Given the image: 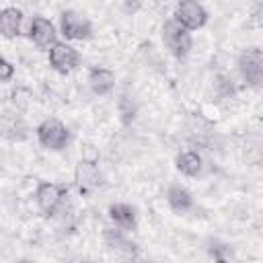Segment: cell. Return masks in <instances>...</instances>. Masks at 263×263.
<instances>
[{
	"instance_id": "cell-1",
	"label": "cell",
	"mask_w": 263,
	"mask_h": 263,
	"mask_svg": "<svg viewBox=\"0 0 263 263\" xmlns=\"http://www.w3.org/2000/svg\"><path fill=\"white\" fill-rule=\"evenodd\" d=\"M160 37H162V43L166 47V51L177 58V60H185L191 49H193V37H191V31L185 29L181 23H177L175 18H168L162 23L160 27Z\"/></svg>"
},
{
	"instance_id": "cell-11",
	"label": "cell",
	"mask_w": 263,
	"mask_h": 263,
	"mask_svg": "<svg viewBox=\"0 0 263 263\" xmlns=\"http://www.w3.org/2000/svg\"><path fill=\"white\" fill-rule=\"evenodd\" d=\"M88 88L97 97H105L115 88V72L105 66H92L88 70Z\"/></svg>"
},
{
	"instance_id": "cell-2",
	"label": "cell",
	"mask_w": 263,
	"mask_h": 263,
	"mask_svg": "<svg viewBox=\"0 0 263 263\" xmlns=\"http://www.w3.org/2000/svg\"><path fill=\"white\" fill-rule=\"evenodd\" d=\"M35 136H37V142L41 144V148L51 150V152H62V150H66L68 144H70V140H72V134H70L68 125L62 123V121L55 119V117L43 119V121L37 125Z\"/></svg>"
},
{
	"instance_id": "cell-16",
	"label": "cell",
	"mask_w": 263,
	"mask_h": 263,
	"mask_svg": "<svg viewBox=\"0 0 263 263\" xmlns=\"http://www.w3.org/2000/svg\"><path fill=\"white\" fill-rule=\"evenodd\" d=\"M208 253L214 261H232V259H236L232 247H228V245H212L208 249Z\"/></svg>"
},
{
	"instance_id": "cell-3",
	"label": "cell",
	"mask_w": 263,
	"mask_h": 263,
	"mask_svg": "<svg viewBox=\"0 0 263 263\" xmlns=\"http://www.w3.org/2000/svg\"><path fill=\"white\" fill-rule=\"evenodd\" d=\"M68 197V187L60 185V183H51V181H39L37 189H35V203L39 208V212L45 218L55 216L62 208L64 201Z\"/></svg>"
},
{
	"instance_id": "cell-6",
	"label": "cell",
	"mask_w": 263,
	"mask_h": 263,
	"mask_svg": "<svg viewBox=\"0 0 263 263\" xmlns=\"http://www.w3.org/2000/svg\"><path fill=\"white\" fill-rule=\"evenodd\" d=\"M173 18L189 31H197V29L205 27L210 14H208L205 6L199 0H179L177 6H175Z\"/></svg>"
},
{
	"instance_id": "cell-17",
	"label": "cell",
	"mask_w": 263,
	"mask_h": 263,
	"mask_svg": "<svg viewBox=\"0 0 263 263\" xmlns=\"http://www.w3.org/2000/svg\"><path fill=\"white\" fill-rule=\"evenodd\" d=\"M14 66H12V62L8 60V58H2L0 60V82H10L12 80V76H14Z\"/></svg>"
},
{
	"instance_id": "cell-13",
	"label": "cell",
	"mask_w": 263,
	"mask_h": 263,
	"mask_svg": "<svg viewBox=\"0 0 263 263\" xmlns=\"http://www.w3.org/2000/svg\"><path fill=\"white\" fill-rule=\"evenodd\" d=\"M23 21L25 14L16 6H6L0 12V33L4 39H16L23 35Z\"/></svg>"
},
{
	"instance_id": "cell-8",
	"label": "cell",
	"mask_w": 263,
	"mask_h": 263,
	"mask_svg": "<svg viewBox=\"0 0 263 263\" xmlns=\"http://www.w3.org/2000/svg\"><path fill=\"white\" fill-rule=\"evenodd\" d=\"M103 242L111 253H115L123 259H138L140 257L138 242L132 240L127 230H123V228H117V226L115 228H105L103 230Z\"/></svg>"
},
{
	"instance_id": "cell-12",
	"label": "cell",
	"mask_w": 263,
	"mask_h": 263,
	"mask_svg": "<svg viewBox=\"0 0 263 263\" xmlns=\"http://www.w3.org/2000/svg\"><path fill=\"white\" fill-rule=\"evenodd\" d=\"M107 216H109V220H111L117 228H123V230H127V232H132V230L138 228V212H136V208L129 205V203H123V201L111 203L109 210H107Z\"/></svg>"
},
{
	"instance_id": "cell-14",
	"label": "cell",
	"mask_w": 263,
	"mask_h": 263,
	"mask_svg": "<svg viewBox=\"0 0 263 263\" xmlns=\"http://www.w3.org/2000/svg\"><path fill=\"white\" fill-rule=\"evenodd\" d=\"M166 203L175 214H187L193 208V197L183 185L171 183L166 187Z\"/></svg>"
},
{
	"instance_id": "cell-7",
	"label": "cell",
	"mask_w": 263,
	"mask_h": 263,
	"mask_svg": "<svg viewBox=\"0 0 263 263\" xmlns=\"http://www.w3.org/2000/svg\"><path fill=\"white\" fill-rule=\"evenodd\" d=\"M47 58H49V66L58 72V74H70L78 68L80 64V53L76 47H72L66 41H55L49 49H47Z\"/></svg>"
},
{
	"instance_id": "cell-18",
	"label": "cell",
	"mask_w": 263,
	"mask_h": 263,
	"mask_svg": "<svg viewBox=\"0 0 263 263\" xmlns=\"http://www.w3.org/2000/svg\"><path fill=\"white\" fill-rule=\"evenodd\" d=\"M123 4H125V8L129 12H136L140 8V0H123Z\"/></svg>"
},
{
	"instance_id": "cell-9",
	"label": "cell",
	"mask_w": 263,
	"mask_h": 263,
	"mask_svg": "<svg viewBox=\"0 0 263 263\" xmlns=\"http://www.w3.org/2000/svg\"><path fill=\"white\" fill-rule=\"evenodd\" d=\"M74 181L82 195H90L95 189H99L103 185V175H101L99 164L88 158L78 160V164L74 168Z\"/></svg>"
},
{
	"instance_id": "cell-5",
	"label": "cell",
	"mask_w": 263,
	"mask_h": 263,
	"mask_svg": "<svg viewBox=\"0 0 263 263\" xmlns=\"http://www.w3.org/2000/svg\"><path fill=\"white\" fill-rule=\"evenodd\" d=\"M60 33L68 41H88L92 37V23L84 14L68 8L60 14Z\"/></svg>"
},
{
	"instance_id": "cell-15",
	"label": "cell",
	"mask_w": 263,
	"mask_h": 263,
	"mask_svg": "<svg viewBox=\"0 0 263 263\" xmlns=\"http://www.w3.org/2000/svg\"><path fill=\"white\" fill-rule=\"evenodd\" d=\"M175 166L185 177H197L201 173V168H203V160H201L199 152H195V150H183L181 154H177Z\"/></svg>"
},
{
	"instance_id": "cell-4",
	"label": "cell",
	"mask_w": 263,
	"mask_h": 263,
	"mask_svg": "<svg viewBox=\"0 0 263 263\" xmlns=\"http://www.w3.org/2000/svg\"><path fill=\"white\" fill-rule=\"evenodd\" d=\"M238 72L247 86L251 88H263V49L249 47L242 49L238 55Z\"/></svg>"
},
{
	"instance_id": "cell-10",
	"label": "cell",
	"mask_w": 263,
	"mask_h": 263,
	"mask_svg": "<svg viewBox=\"0 0 263 263\" xmlns=\"http://www.w3.org/2000/svg\"><path fill=\"white\" fill-rule=\"evenodd\" d=\"M29 39L37 45V47H43V49H49L55 41H58V33H55V27L49 18L41 16V14H35L29 23V31H27Z\"/></svg>"
}]
</instances>
